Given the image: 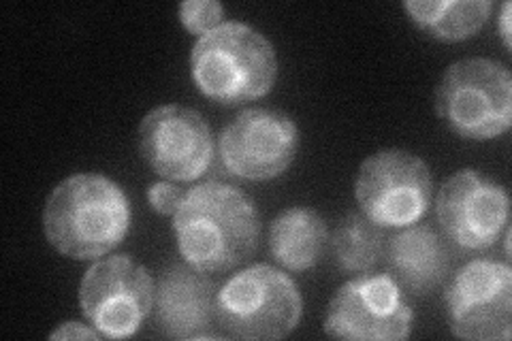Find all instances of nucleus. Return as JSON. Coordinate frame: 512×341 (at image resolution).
Instances as JSON below:
<instances>
[{"label":"nucleus","instance_id":"obj_5","mask_svg":"<svg viewBox=\"0 0 512 341\" xmlns=\"http://www.w3.org/2000/svg\"><path fill=\"white\" fill-rule=\"evenodd\" d=\"M438 118L461 139L489 141L512 126V75L491 58H463L436 86Z\"/></svg>","mask_w":512,"mask_h":341},{"label":"nucleus","instance_id":"obj_17","mask_svg":"<svg viewBox=\"0 0 512 341\" xmlns=\"http://www.w3.org/2000/svg\"><path fill=\"white\" fill-rule=\"evenodd\" d=\"M384 252L382 229L363 214H348L331 237L333 261L346 273L370 271Z\"/></svg>","mask_w":512,"mask_h":341},{"label":"nucleus","instance_id":"obj_11","mask_svg":"<svg viewBox=\"0 0 512 341\" xmlns=\"http://www.w3.org/2000/svg\"><path fill=\"white\" fill-rule=\"evenodd\" d=\"M139 152L167 182H195L214 160V135L197 109L160 105L139 124Z\"/></svg>","mask_w":512,"mask_h":341},{"label":"nucleus","instance_id":"obj_18","mask_svg":"<svg viewBox=\"0 0 512 341\" xmlns=\"http://www.w3.org/2000/svg\"><path fill=\"white\" fill-rule=\"evenodd\" d=\"M178 15L182 26L197 39L224 24V7L218 0H184Z\"/></svg>","mask_w":512,"mask_h":341},{"label":"nucleus","instance_id":"obj_14","mask_svg":"<svg viewBox=\"0 0 512 341\" xmlns=\"http://www.w3.org/2000/svg\"><path fill=\"white\" fill-rule=\"evenodd\" d=\"M384 256L389 275L410 295H429L440 288L451 267L442 237L421 224L399 229L384 246Z\"/></svg>","mask_w":512,"mask_h":341},{"label":"nucleus","instance_id":"obj_8","mask_svg":"<svg viewBox=\"0 0 512 341\" xmlns=\"http://www.w3.org/2000/svg\"><path fill=\"white\" fill-rule=\"evenodd\" d=\"M412 324L406 290L389 273L365 271L333 292L323 329L335 339L402 341Z\"/></svg>","mask_w":512,"mask_h":341},{"label":"nucleus","instance_id":"obj_12","mask_svg":"<svg viewBox=\"0 0 512 341\" xmlns=\"http://www.w3.org/2000/svg\"><path fill=\"white\" fill-rule=\"evenodd\" d=\"M440 229L463 250H487L508 229L510 197L502 184L474 169L453 173L436 197Z\"/></svg>","mask_w":512,"mask_h":341},{"label":"nucleus","instance_id":"obj_4","mask_svg":"<svg viewBox=\"0 0 512 341\" xmlns=\"http://www.w3.org/2000/svg\"><path fill=\"white\" fill-rule=\"evenodd\" d=\"M301 312V295L291 275L267 263L237 271L216 295V322L235 339H284L299 327Z\"/></svg>","mask_w":512,"mask_h":341},{"label":"nucleus","instance_id":"obj_10","mask_svg":"<svg viewBox=\"0 0 512 341\" xmlns=\"http://www.w3.org/2000/svg\"><path fill=\"white\" fill-rule=\"evenodd\" d=\"M222 165L246 182L276 180L293 165L299 150V128L276 109L239 111L218 137Z\"/></svg>","mask_w":512,"mask_h":341},{"label":"nucleus","instance_id":"obj_1","mask_svg":"<svg viewBox=\"0 0 512 341\" xmlns=\"http://www.w3.org/2000/svg\"><path fill=\"white\" fill-rule=\"evenodd\" d=\"M173 233L186 265L203 273H224L254 254L261 218L246 192L205 182L186 190L173 216Z\"/></svg>","mask_w":512,"mask_h":341},{"label":"nucleus","instance_id":"obj_19","mask_svg":"<svg viewBox=\"0 0 512 341\" xmlns=\"http://www.w3.org/2000/svg\"><path fill=\"white\" fill-rule=\"evenodd\" d=\"M184 190L175 186V182H158L148 188V201L152 209L160 216H175V211L182 205Z\"/></svg>","mask_w":512,"mask_h":341},{"label":"nucleus","instance_id":"obj_21","mask_svg":"<svg viewBox=\"0 0 512 341\" xmlns=\"http://www.w3.org/2000/svg\"><path fill=\"white\" fill-rule=\"evenodd\" d=\"M500 37L504 41L506 50H510L512 47V43H510V3H504L502 11H500Z\"/></svg>","mask_w":512,"mask_h":341},{"label":"nucleus","instance_id":"obj_9","mask_svg":"<svg viewBox=\"0 0 512 341\" xmlns=\"http://www.w3.org/2000/svg\"><path fill=\"white\" fill-rule=\"evenodd\" d=\"M446 320L453 335L468 341H508L512 335V269L476 258L446 284Z\"/></svg>","mask_w":512,"mask_h":341},{"label":"nucleus","instance_id":"obj_13","mask_svg":"<svg viewBox=\"0 0 512 341\" xmlns=\"http://www.w3.org/2000/svg\"><path fill=\"white\" fill-rule=\"evenodd\" d=\"M218 290L207 275L190 265H171L160 275L154 314L160 331L173 339L212 337Z\"/></svg>","mask_w":512,"mask_h":341},{"label":"nucleus","instance_id":"obj_7","mask_svg":"<svg viewBox=\"0 0 512 341\" xmlns=\"http://www.w3.org/2000/svg\"><path fill=\"white\" fill-rule=\"evenodd\" d=\"M152 273L128 254L99 258L79 284L84 318L107 339L133 337L154 310Z\"/></svg>","mask_w":512,"mask_h":341},{"label":"nucleus","instance_id":"obj_2","mask_svg":"<svg viewBox=\"0 0 512 341\" xmlns=\"http://www.w3.org/2000/svg\"><path fill=\"white\" fill-rule=\"evenodd\" d=\"M128 229L131 203L126 192L101 173L64 177L43 207L47 241L73 261H99L120 246Z\"/></svg>","mask_w":512,"mask_h":341},{"label":"nucleus","instance_id":"obj_16","mask_svg":"<svg viewBox=\"0 0 512 341\" xmlns=\"http://www.w3.org/2000/svg\"><path fill=\"white\" fill-rule=\"evenodd\" d=\"M410 20L429 37L444 43L466 41L489 20V0H406Z\"/></svg>","mask_w":512,"mask_h":341},{"label":"nucleus","instance_id":"obj_20","mask_svg":"<svg viewBox=\"0 0 512 341\" xmlns=\"http://www.w3.org/2000/svg\"><path fill=\"white\" fill-rule=\"evenodd\" d=\"M103 335L96 331L92 324L86 327L82 322H64L60 327L50 333V339H101Z\"/></svg>","mask_w":512,"mask_h":341},{"label":"nucleus","instance_id":"obj_15","mask_svg":"<svg viewBox=\"0 0 512 341\" xmlns=\"http://www.w3.org/2000/svg\"><path fill=\"white\" fill-rule=\"evenodd\" d=\"M327 246V224L310 207H288L269 229V254L286 271H308L318 265Z\"/></svg>","mask_w":512,"mask_h":341},{"label":"nucleus","instance_id":"obj_3","mask_svg":"<svg viewBox=\"0 0 512 341\" xmlns=\"http://www.w3.org/2000/svg\"><path fill=\"white\" fill-rule=\"evenodd\" d=\"M197 90L220 105L263 99L278 79L276 47L246 22H224L199 37L190 52Z\"/></svg>","mask_w":512,"mask_h":341},{"label":"nucleus","instance_id":"obj_6","mask_svg":"<svg viewBox=\"0 0 512 341\" xmlns=\"http://www.w3.org/2000/svg\"><path fill=\"white\" fill-rule=\"evenodd\" d=\"M434 177L427 162L408 150L384 148L367 156L355 180L361 214L380 229H406L431 205Z\"/></svg>","mask_w":512,"mask_h":341}]
</instances>
